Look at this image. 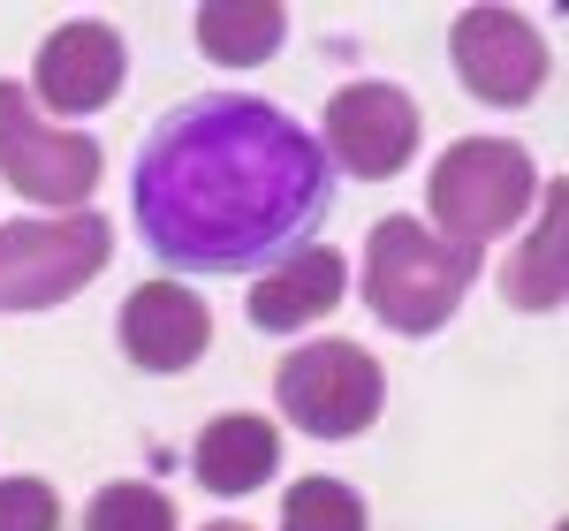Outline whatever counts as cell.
Masks as SVG:
<instances>
[{"mask_svg": "<svg viewBox=\"0 0 569 531\" xmlns=\"http://www.w3.org/2000/svg\"><path fill=\"white\" fill-rule=\"evenodd\" d=\"M137 228L176 273H251L305 251L335 206L319 137L251 91H206L168 107L137 152Z\"/></svg>", "mask_w": 569, "mask_h": 531, "instance_id": "obj_1", "label": "cell"}, {"mask_svg": "<svg viewBox=\"0 0 569 531\" xmlns=\"http://www.w3.org/2000/svg\"><path fill=\"white\" fill-rule=\"evenodd\" d=\"M471 281H479V251L433 236L410 213H388L365 236V304L395 334H440Z\"/></svg>", "mask_w": 569, "mask_h": 531, "instance_id": "obj_2", "label": "cell"}, {"mask_svg": "<svg viewBox=\"0 0 569 531\" xmlns=\"http://www.w3.org/2000/svg\"><path fill=\"white\" fill-rule=\"evenodd\" d=\"M539 198V168H531L525 144L509 137H463L433 160V182H426V206H433V236L479 251L486 236L525 221V206Z\"/></svg>", "mask_w": 569, "mask_h": 531, "instance_id": "obj_3", "label": "cell"}, {"mask_svg": "<svg viewBox=\"0 0 569 531\" xmlns=\"http://www.w3.org/2000/svg\"><path fill=\"white\" fill-rule=\"evenodd\" d=\"M273 402L311 441H357L380 418V402H388V372H380L372 350L335 342V334L327 342H297L281 357V372H273Z\"/></svg>", "mask_w": 569, "mask_h": 531, "instance_id": "obj_4", "label": "cell"}, {"mask_svg": "<svg viewBox=\"0 0 569 531\" xmlns=\"http://www.w3.org/2000/svg\"><path fill=\"white\" fill-rule=\"evenodd\" d=\"M114 251V228L91 206L53 213V221H8L0 228V311H46L99 281V266Z\"/></svg>", "mask_w": 569, "mask_h": 531, "instance_id": "obj_5", "label": "cell"}, {"mask_svg": "<svg viewBox=\"0 0 569 531\" xmlns=\"http://www.w3.org/2000/svg\"><path fill=\"white\" fill-rule=\"evenodd\" d=\"M99 144L84 130H61L31 107V91L0 77V176L16 198L31 206H53V213H77V198H91L99 182Z\"/></svg>", "mask_w": 569, "mask_h": 531, "instance_id": "obj_6", "label": "cell"}, {"mask_svg": "<svg viewBox=\"0 0 569 531\" xmlns=\"http://www.w3.org/2000/svg\"><path fill=\"white\" fill-rule=\"evenodd\" d=\"M448 53H456V77L471 99L486 107H531L539 84H547V39L531 31L517 8H463L456 31H448Z\"/></svg>", "mask_w": 569, "mask_h": 531, "instance_id": "obj_7", "label": "cell"}, {"mask_svg": "<svg viewBox=\"0 0 569 531\" xmlns=\"http://www.w3.org/2000/svg\"><path fill=\"white\" fill-rule=\"evenodd\" d=\"M357 182H388L418 152V99L395 84H342L327 99V144Z\"/></svg>", "mask_w": 569, "mask_h": 531, "instance_id": "obj_8", "label": "cell"}, {"mask_svg": "<svg viewBox=\"0 0 569 531\" xmlns=\"http://www.w3.org/2000/svg\"><path fill=\"white\" fill-rule=\"evenodd\" d=\"M213 342V311L182 281H144L122 304V357L137 372H190Z\"/></svg>", "mask_w": 569, "mask_h": 531, "instance_id": "obj_9", "label": "cell"}, {"mask_svg": "<svg viewBox=\"0 0 569 531\" xmlns=\"http://www.w3.org/2000/svg\"><path fill=\"white\" fill-rule=\"evenodd\" d=\"M122 69H130V53L114 39V23H61L39 46L31 77H39V99L53 114H99L122 91Z\"/></svg>", "mask_w": 569, "mask_h": 531, "instance_id": "obj_10", "label": "cell"}, {"mask_svg": "<svg viewBox=\"0 0 569 531\" xmlns=\"http://www.w3.org/2000/svg\"><path fill=\"white\" fill-rule=\"evenodd\" d=\"M342 289H350L342 251L305 243V251H289L273 273H259V289H251V327H259V334H297V327H311V319H327V311L342 304Z\"/></svg>", "mask_w": 569, "mask_h": 531, "instance_id": "obj_11", "label": "cell"}, {"mask_svg": "<svg viewBox=\"0 0 569 531\" xmlns=\"http://www.w3.org/2000/svg\"><path fill=\"white\" fill-rule=\"evenodd\" d=\"M190 471H198V487L220 493V501H243V493H259L273 471H281V441H273V425L251 418V410H236V418H213L198 448H190Z\"/></svg>", "mask_w": 569, "mask_h": 531, "instance_id": "obj_12", "label": "cell"}, {"mask_svg": "<svg viewBox=\"0 0 569 531\" xmlns=\"http://www.w3.org/2000/svg\"><path fill=\"white\" fill-rule=\"evenodd\" d=\"M289 39V8L281 0H206L198 8V46L220 69H259L273 46Z\"/></svg>", "mask_w": 569, "mask_h": 531, "instance_id": "obj_13", "label": "cell"}, {"mask_svg": "<svg viewBox=\"0 0 569 531\" xmlns=\"http://www.w3.org/2000/svg\"><path fill=\"white\" fill-rule=\"evenodd\" d=\"M539 198H547V228L525 236V251L509 259V304L555 311L562 304V182H547Z\"/></svg>", "mask_w": 569, "mask_h": 531, "instance_id": "obj_14", "label": "cell"}, {"mask_svg": "<svg viewBox=\"0 0 569 531\" xmlns=\"http://www.w3.org/2000/svg\"><path fill=\"white\" fill-rule=\"evenodd\" d=\"M281 531H365V501L342 479H297L281 501Z\"/></svg>", "mask_w": 569, "mask_h": 531, "instance_id": "obj_15", "label": "cell"}, {"mask_svg": "<svg viewBox=\"0 0 569 531\" xmlns=\"http://www.w3.org/2000/svg\"><path fill=\"white\" fill-rule=\"evenodd\" d=\"M84 531H176V501L152 487H99L84 509Z\"/></svg>", "mask_w": 569, "mask_h": 531, "instance_id": "obj_16", "label": "cell"}, {"mask_svg": "<svg viewBox=\"0 0 569 531\" xmlns=\"http://www.w3.org/2000/svg\"><path fill=\"white\" fill-rule=\"evenodd\" d=\"M0 531H61V501L46 479H0Z\"/></svg>", "mask_w": 569, "mask_h": 531, "instance_id": "obj_17", "label": "cell"}, {"mask_svg": "<svg viewBox=\"0 0 569 531\" xmlns=\"http://www.w3.org/2000/svg\"><path fill=\"white\" fill-rule=\"evenodd\" d=\"M206 531H251V524H243V517H220V524H206Z\"/></svg>", "mask_w": 569, "mask_h": 531, "instance_id": "obj_18", "label": "cell"}]
</instances>
